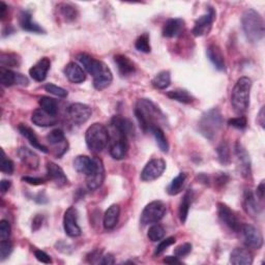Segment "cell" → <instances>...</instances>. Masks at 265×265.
<instances>
[{"mask_svg": "<svg viewBox=\"0 0 265 265\" xmlns=\"http://www.w3.org/2000/svg\"><path fill=\"white\" fill-rule=\"evenodd\" d=\"M135 115L144 131H150L151 127L167 125V118L162 110L149 98H139L136 103Z\"/></svg>", "mask_w": 265, "mask_h": 265, "instance_id": "cell-1", "label": "cell"}, {"mask_svg": "<svg viewBox=\"0 0 265 265\" xmlns=\"http://www.w3.org/2000/svg\"><path fill=\"white\" fill-rule=\"evenodd\" d=\"M77 59L84 66V69L93 77V86L97 90L109 87L113 81V75L107 64L101 60L94 59L86 53H80Z\"/></svg>", "mask_w": 265, "mask_h": 265, "instance_id": "cell-2", "label": "cell"}, {"mask_svg": "<svg viewBox=\"0 0 265 265\" xmlns=\"http://www.w3.org/2000/svg\"><path fill=\"white\" fill-rule=\"evenodd\" d=\"M242 26L249 42L256 44L264 38V20L257 11L253 9L245 11L242 17Z\"/></svg>", "mask_w": 265, "mask_h": 265, "instance_id": "cell-3", "label": "cell"}, {"mask_svg": "<svg viewBox=\"0 0 265 265\" xmlns=\"http://www.w3.org/2000/svg\"><path fill=\"white\" fill-rule=\"evenodd\" d=\"M252 80L249 77H242L235 83L231 92V105L238 114L245 113L250 105Z\"/></svg>", "mask_w": 265, "mask_h": 265, "instance_id": "cell-4", "label": "cell"}, {"mask_svg": "<svg viewBox=\"0 0 265 265\" xmlns=\"http://www.w3.org/2000/svg\"><path fill=\"white\" fill-rule=\"evenodd\" d=\"M223 123L224 118L221 111L217 108H213L202 114L198 122V128L203 137L211 141L219 134Z\"/></svg>", "mask_w": 265, "mask_h": 265, "instance_id": "cell-5", "label": "cell"}, {"mask_svg": "<svg viewBox=\"0 0 265 265\" xmlns=\"http://www.w3.org/2000/svg\"><path fill=\"white\" fill-rule=\"evenodd\" d=\"M109 139V131L102 123H93L86 130V145L92 152L97 153L103 151L108 145Z\"/></svg>", "mask_w": 265, "mask_h": 265, "instance_id": "cell-6", "label": "cell"}, {"mask_svg": "<svg viewBox=\"0 0 265 265\" xmlns=\"http://www.w3.org/2000/svg\"><path fill=\"white\" fill-rule=\"evenodd\" d=\"M166 211H167V206L163 201H152L143 209L140 217V222L143 226L155 224L164 218Z\"/></svg>", "mask_w": 265, "mask_h": 265, "instance_id": "cell-7", "label": "cell"}, {"mask_svg": "<svg viewBox=\"0 0 265 265\" xmlns=\"http://www.w3.org/2000/svg\"><path fill=\"white\" fill-rule=\"evenodd\" d=\"M110 132H111V136L109 135V137H111L109 139V143L111 144L110 154L115 160H122L127 153V148H128L127 137L113 126H111Z\"/></svg>", "mask_w": 265, "mask_h": 265, "instance_id": "cell-8", "label": "cell"}, {"mask_svg": "<svg viewBox=\"0 0 265 265\" xmlns=\"http://www.w3.org/2000/svg\"><path fill=\"white\" fill-rule=\"evenodd\" d=\"M240 232L243 235L245 245L248 248L259 250L263 246V236L261 232L254 226L245 224L242 226Z\"/></svg>", "mask_w": 265, "mask_h": 265, "instance_id": "cell-9", "label": "cell"}, {"mask_svg": "<svg viewBox=\"0 0 265 265\" xmlns=\"http://www.w3.org/2000/svg\"><path fill=\"white\" fill-rule=\"evenodd\" d=\"M63 229L66 235L70 237H78L82 233V230L78 225V210L74 206L69 207L64 213Z\"/></svg>", "mask_w": 265, "mask_h": 265, "instance_id": "cell-10", "label": "cell"}, {"mask_svg": "<svg viewBox=\"0 0 265 265\" xmlns=\"http://www.w3.org/2000/svg\"><path fill=\"white\" fill-rule=\"evenodd\" d=\"M105 180L104 163L99 157H94V167L92 171L86 175L87 188L90 191H95L103 184Z\"/></svg>", "mask_w": 265, "mask_h": 265, "instance_id": "cell-11", "label": "cell"}, {"mask_svg": "<svg viewBox=\"0 0 265 265\" xmlns=\"http://www.w3.org/2000/svg\"><path fill=\"white\" fill-rule=\"evenodd\" d=\"M166 169V162L163 158H151L141 172L143 181H153L162 176Z\"/></svg>", "mask_w": 265, "mask_h": 265, "instance_id": "cell-12", "label": "cell"}, {"mask_svg": "<svg viewBox=\"0 0 265 265\" xmlns=\"http://www.w3.org/2000/svg\"><path fill=\"white\" fill-rule=\"evenodd\" d=\"M216 19V11L214 8L209 7L207 9V13L202 15L201 17H199L196 22L195 26L193 28V35L195 37H202L206 33L209 32L211 25Z\"/></svg>", "mask_w": 265, "mask_h": 265, "instance_id": "cell-13", "label": "cell"}, {"mask_svg": "<svg viewBox=\"0 0 265 265\" xmlns=\"http://www.w3.org/2000/svg\"><path fill=\"white\" fill-rule=\"evenodd\" d=\"M218 215L220 220L232 231L234 232H240L242 228V223L240 222L238 218L234 214L233 210H231V208L224 204V203H218Z\"/></svg>", "mask_w": 265, "mask_h": 265, "instance_id": "cell-14", "label": "cell"}, {"mask_svg": "<svg viewBox=\"0 0 265 265\" xmlns=\"http://www.w3.org/2000/svg\"><path fill=\"white\" fill-rule=\"evenodd\" d=\"M47 141L50 143L52 147H54V154L57 157L62 156L69 149L68 140L64 137V132L59 129H53L47 136Z\"/></svg>", "mask_w": 265, "mask_h": 265, "instance_id": "cell-15", "label": "cell"}, {"mask_svg": "<svg viewBox=\"0 0 265 265\" xmlns=\"http://www.w3.org/2000/svg\"><path fill=\"white\" fill-rule=\"evenodd\" d=\"M68 114L74 123L83 124L90 118L92 111L91 108L85 104L75 103L69 107Z\"/></svg>", "mask_w": 265, "mask_h": 265, "instance_id": "cell-16", "label": "cell"}, {"mask_svg": "<svg viewBox=\"0 0 265 265\" xmlns=\"http://www.w3.org/2000/svg\"><path fill=\"white\" fill-rule=\"evenodd\" d=\"M243 206L246 214L252 218L258 217L262 211V205L260 204L258 198L251 190H246L244 193Z\"/></svg>", "mask_w": 265, "mask_h": 265, "instance_id": "cell-17", "label": "cell"}, {"mask_svg": "<svg viewBox=\"0 0 265 265\" xmlns=\"http://www.w3.org/2000/svg\"><path fill=\"white\" fill-rule=\"evenodd\" d=\"M235 154L237 157V162H238V167H240V171L242 173V175L244 177H249L251 175V158L250 155L248 153V151L246 150V148L240 143L237 142L235 144Z\"/></svg>", "mask_w": 265, "mask_h": 265, "instance_id": "cell-18", "label": "cell"}, {"mask_svg": "<svg viewBox=\"0 0 265 265\" xmlns=\"http://www.w3.org/2000/svg\"><path fill=\"white\" fill-rule=\"evenodd\" d=\"M51 66V61L49 58L44 57L40 59L32 68L29 70V75L30 77L37 81V82H43L46 80L48 72L50 70Z\"/></svg>", "mask_w": 265, "mask_h": 265, "instance_id": "cell-19", "label": "cell"}, {"mask_svg": "<svg viewBox=\"0 0 265 265\" xmlns=\"http://www.w3.org/2000/svg\"><path fill=\"white\" fill-rule=\"evenodd\" d=\"M186 23L180 18H173L169 19L167 22L165 23L163 27V37L165 38H176L179 35H181L183 29H184Z\"/></svg>", "mask_w": 265, "mask_h": 265, "instance_id": "cell-20", "label": "cell"}, {"mask_svg": "<svg viewBox=\"0 0 265 265\" xmlns=\"http://www.w3.org/2000/svg\"><path fill=\"white\" fill-rule=\"evenodd\" d=\"M47 174L49 179L55 182L58 187H64L69 183V178L65 175L62 168L53 162L47 163Z\"/></svg>", "mask_w": 265, "mask_h": 265, "instance_id": "cell-21", "label": "cell"}, {"mask_svg": "<svg viewBox=\"0 0 265 265\" xmlns=\"http://www.w3.org/2000/svg\"><path fill=\"white\" fill-rule=\"evenodd\" d=\"M206 54L210 62L214 64L215 68L218 71H225L226 70V62H225V57L223 55L222 49L220 48L219 45L217 44H211L207 47Z\"/></svg>", "mask_w": 265, "mask_h": 265, "instance_id": "cell-22", "label": "cell"}, {"mask_svg": "<svg viewBox=\"0 0 265 265\" xmlns=\"http://www.w3.org/2000/svg\"><path fill=\"white\" fill-rule=\"evenodd\" d=\"M64 75L70 82L74 84H81L86 80L85 72L81 66L75 62H70L66 64L64 69Z\"/></svg>", "mask_w": 265, "mask_h": 265, "instance_id": "cell-23", "label": "cell"}, {"mask_svg": "<svg viewBox=\"0 0 265 265\" xmlns=\"http://www.w3.org/2000/svg\"><path fill=\"white\" fill-rule=\"evenodd\" d=\"M19 24L25 31L33 33H45V30L37 22L32 20V14L29 11H22L20 13Z\"/></svg>", "mask_w": 265, "mask_h": 265, "instance_id": "cell-24", "label": "cell"}, {"mask_svg": "<svg viewBox=\"0 0 265 265\" xmlns=\"http://www.w3.org/2000/svg\"><path fill=\"white\" fill-rule=\"evenodd\" d=\"M31 121L38 126L48 127L57 123V117L44 111L43 109H37L33 111L31 115Z\"/></svg>", "mask_w": 265, "mask_h": 265, "instance_id": "cell-25", "label": "cell"}, {"mask_svg": "<svg viewBox=\"0 0 265 265\" xmlns=\"http://www.w3.org/2000/svg\"><path fill=\"white\" fill-rule=\"evenodd\" d=\"M0 82H2V84L6 87L12 86L14 84H22V85L28 84V80L26 77L8 69H3L2 72H0Z\"/></svg>", "mask_w": 265, "mask_h": 265, "instance_id": "cell-26", "label": "cell"}, {"mask_svg": "<svg viewBox=\"0 0 265 265\" xmlns=\"http://www.w3.org/2000/svg\"><path fill=\"white\" fill-rule=\"evenodd\" d=\"M114 61L117 65V69L119 74L122 77H128L136 72L135 63L132 62L127 56L118 54L114 56Z\"/></svg>", "mask_w": 265, "mask_h": 265, "instance_id": "cell-27", "label": "cell"}, {"mask_svg": "<svg viewBox=\"0 0 265 265\" xmlns=\"http://www.w3.org/2000/svg\"><path fill=\"white\" fill-rule=\"evenodd\" d=\"M18 156L22 163L32 170H37L40 166V158L36 152L27 147H21L18 149Z\"/></svg>", "mask_w": 265, "mask_h": 265, "instance_id": "cell-28", "label": "cell"}, {"mask_svg": "<svg viewBox=\"0 0 265 265\" xmlns=\"http://www.w3.org/2000/svg\"><path fill=\"white\" fill-rule=\"evenodd\" d=\"M230 262L235 265H251L253 263V255L248 249L235 248L231 252Z\"/></svg>", "mask_w": 265, "mask_h": 265, "instance_id": "cell-29", "label": "cell"}, {"mask_svg": "<svg viewBox=\"0 0 265 265\" xmlns=\"http://www.w3.org/2000/svg\"><path fill=\"white\" fill-rule=\"evenodd\" d=\"M19 130L21 134L29 141V143L39 150H41L42 152H45V153H48L49 152V149L48 147H46L44 144H42L40 141H39V138L37 137L35 130H33L31 127H29L28 125L24 124V123H21L19 125Z\"/></svg>", "mask_w": 265, "mask_h": 265, "instance_id": "cell-30", "label": "cell"}, {"mask_svg": "<svg viewBox=\"0 0 265 265\" xmlns=\"http://www.w3.org/2000/svg\"><path fill=\"white\" fill-rule=\"evenodd\" d=\"M111 126L115 127L119 131H121L123 135H125L127 138L129 136H134L135 132V127L134 124L131 123V121L125 117L122 116H114L111 120Z\"/></svg>", "mask_w": 265, "mask_h": 265, "instance_id": "cell-31", "label": "cell"}, {"mask_svg": "<svg viewBox=\"0 0 265 265\" xmlns=\"http://www.w3.org/2000/svg\"><path fill=\"white\" fill-rule=\"evenodd\" d=\"M94 167V157L87 155H78L74 160V168L82 174L88 175Z\"/></svg>", "mask_w": 265, "mask_h": 265, "instance_id": "cell-32", "label": "cell"}, {"mask_svg": "<svg viewBox=\"0 0 265 265\" xmlns=\"http://www.w3.org/2000/svg\"><path fill=\"white\" fill-rule=\"evenodd\" d=\"M120 216V206L118 204H112L106 210L104 215V227L108 230L113 229L119 220Z\"/></svg>", "mask_w": 265, "mask_h": 265, "instance_id": "cell-33", "label": "cell"}, {"mask_svg": "<svg viewBox=\"0 0 265 265\" xmlns=\"http://www.w3.org/2000/svg\"><path fill=\"white\" fill-rule=\"evenodd\" d=\"M193 198H194L193 190H188L183 195V198H182L180 206H179V219L182 224L186 223L187 218L189 216V210H190L191 204L193 202Z\"/></svg>", "mask_w": 265, "mask_h": 265, "instance_id": "cell-34", "label": "cell"}, {"mask_svg": "<svg viewBox=\"0 0 265 265\" xmlns=\"http://www.w3.org/2000/svg\"><path fill=\"white\" fill-rule=\"evenodd\" d=\"M167 96L173 99V101H177L182 104H192L195 99L194 96L188 90L181 88H177L167 92Z\"/></svg>", "mask_w": 265, "mask_h": 265, "instance_id": "cell-35", "label": "cell"}, {"mask_svg": "<svg viewBox=\"0 0 265 265\" xmlns=\"http://www.w3.org/2000/svg\"><path fill=\"white\" fill-rule=\"evenodd\" d=\"M186 180H187V173L180 172V173L171 181V183L168 186V188H167L168 194L171 195V196L178 195V194L183 190L184 184H186Z\"/></svg>", "mask_w": 265, "mask_h": 265, "instance_id": "cell-36", "label": "cell"}, {"mask_svg": "<svg viewBox=\"0 0 265 265\" xmlns=\"http://www.w3.org/2000/svg\"><path fill=\"white\" fill-rule=\"evenodd\" d=\"M150 131L152 132V135L154 136V139H155L156 144L160 147V149L163 152L167 153L169 151V143H168L167 138H166V136H165V132L162 129V127L153 126V127H151Z\"/></svg>", "mask_w": 265, "mask_h": 265, "instance_id": "cell-37", "label": "cell"}, {"mask_svg": "<svg viewBox=\"0 0 265 265\" xmlns=\"http://www.w3.org/2000/svg\"><path fill=\"white\" fill-rule=\"evenodd\" d=\"M171 84V75L169 71L160 72L153 79L152 85L156 89H166Z\"/></svg>", "mask_w": 265, "mask_h": 265, "instance_id": "cell-38", "label": "cell"}, {"mask_svg": "<svg viewBox=\"0 0 265 265\" xmlns=\"http://www.w3.org/2000/svg\"><path fill=\"white\" fill-rule=\"evenodd\" d=\"M60 15L66 22L75 21L78 18V10L70 4H60L58 6Z\"/></svg>", "mask_w": 265, "mask_h": 265, "instance_id": "cell-39", "label": "cell"}, {"mask_svg": "<svg viewBox=\"0 0 265 265\" xmlns=\"http://www.w3.org/2000/svg\"><path fill=\"white\" fill-rule=\"evenodd\" d=\"M39 104L41 106V109L44 111L52 114V115H57L58 113V104L56 102V99L50 97V96H42L39 101Z\"/></svg>", "mask_w": 265, "mask_h": 265, "instance_id": "cell-40", "label": "cell"}, {"mask_svg": "<svg viewBox=\"0 0 265 265\" xmlns=\"http://www.w3.org/2000/svg\"><path fill=\"white\" fill-rule=\"evenodd\" d=\"M165 234H166L165 228L157 223L151 225L148 229V232H147V236H148L149 241H151L152 243L162 241L164 238Z\"/></svg>", "mask_w": 265, "mask_h": 265, "instance_id": "cell-41", "label": "cell"}, {"mask_svg": "<svg viewBox=\"0 0 265 265\" xmlns=\"http://www.w3.org/2000/svg\"><path fill=\"white\" fill-rule=\"evenodd\" d=\"M218 158L224 166H228L231 163V150L227 142H222L217 148Z\"/></svg>", "mask_w": 265, "mask_h": 265, "instance_id": "cell-42", "label": "cell"}, {"mask_svg": "<svg viewBox=\"0 0 265 265\" xmlns=\"http://www.w3.org/2000/svg\"><path fill=\"white\" fill-rule=\"evenodd\" d=\"M0 63H2L4 68L5 66H8V68H17L21 63V58L15 53H2Z\"/></svg>", "mask_w": 265, "mask_h": 265, "instance_id": "cell-43", "label": "cell"}, {"mask_svg": "<svg viewBox=\"0 0 265 265\" xmlns=\"http://www.w3.org/2000/svg\"><path fill=\"white\" fill-rule=\"evenodd\" d=\"M135 48L143 53H149L151 51V46H150V42H149V36L147 33H144V35L140 36L136 42H135Z\"/></svg>", "mask_w": 265, "mask_h": 265, "instance_id": "cell-44", "label": "cell"}, {"mask_svg": "<svg viewBox=\"0 0 265 265\" xmlns=\"http://www.w3.org/2000/svg\"><path fill=\"white\" fill-rule=\"evenodd\" d=\"M12 233V228L8 221L2 220L0 222V242L2 241H10Z\"/></svg>", "mask_w": 265, "mask_h": 265, "instance_id": "cell-45", "label": "cell"}, {"mask_svg": "<svg viewBox=\"0 0 265 265\" xmlns=\"http://www.w3.org/2000/svg\"><path fill=\"white\" fill-rule=\"evenodd\" d=\"M13 252V245L10 241L0 242V260H6Z\"/></svg>", "mask_w": 265, "mask_h": 265, "instance_id": "cell-46", "label": "cell"}, {"mask_svg": "<svg viewBox=\"0 0 265 265\" xmlns=\"http://www.w3.org/2000/svg\"><path fill=\"white\" fill-rule=\"evenodd\" d=\"M45 90L48 91L49 93L53 94V95L58 96V97H66V96H68V91H66L64 88L59 87V86L52 84V83L45 85Z\"/></svg>", "mask_w": 265, "mask_h": 265, "instance_id": "cell-47", "label": "cell"}, {"mask_svg": "<svg viewBox=\"0 0 265 265\" xmlns=\"http://www.w3.org/2000/svg\"><path fill=\"white\" fill-rule=\"evenodd\" d=\"M175 238L174 237H168V238H166V240H164V241H162L158 245H157V247L155 248V251H154V255L156 256V255H161L163 252H165L166 250H167L170 246H172V245H174L175 244Z\"/></svg>", "mask_w": 265, "mask_h": 265, "instance_id": "cell-48", "label": "cell"}, {"mask_svg": "<svg viewBox=\"0 0 265 265\" xmlns=\"http://www.w3.org/2000/svg\"><path fill=\"white\" fill-rule=\"evenodd\" d=\"M228 124L232 127H235V128H238V129H244L248 125V120L245 116H238V117L229 119Z\"/></svg>", "mask_w": 265, "mask_h": 265, "instance_id": "cell-49", "label": "cell"}, {"mask_svg": "<svg viewBox=\"0 0 265 265\" xmlns=\"http://www.w3.org/2000/svg\"><path fill=\"white\" fill-rule=\"evenodd\" d=\"M2 171L8 174H12L14 172V163L12 160L7 158L4 150H3V158H2Z\"/></svg>", "mask_w": 265, "mask_h": 265, "instance_id": "cell-50", "label": "cell"}, {"mask_svg": "<svg viewBox=\"0 0 265 265\" xmlns=\"http://www.w3.org/2000/svg\"><path fill=\"white\" fill-rule=\"evenodd\" d=\"M192 245L190 243H186V244H182L180 246H178L175 250H174V255L178 258H181V257H186L188 256L191 252H192Z\"/></svg>", "mask_w": 265, "mask_h": 265, "instance_id": "cell-51", "label": "cell"}, {"mask_svg": "<svg viewBox=\"0 0 265 265\" xmlns=\"http://www.w3.org/2000/svg\"><path fill=\"white\" fill-rule=\"evenodd\" d=\"M35 256L42 263H45V264L52 263V258L46 252H44L42 250H36L35 251Z\"/></svg>", "mask_w": 265, "mask_h": 265, "instance_id": "cell-52", "label": "cell"}, {"mask_svg": "<svg viewBox=\"0 0 265 265\" xmlns=\"http://www.w3.org/2000/svg\"><path fill=\"white\" fill-rule=\"evenodd\" d=\"M22 180L32 186H41L46 182V179L42 177H32V176H25L22 178Z\"/></svg>", "mask_w": 265, "mask_h": 265, "instance_id": "cell-53", "label": "cell"}, {"mask_svg": "<svg viewBox=\"0 0 265 265\" xmlns=\"http://www.w3.org/2000/svg\"><path fill=\"white\" fill-rule=\"evenodd\" d=\"M43 223H44V217L43 215H37L35 217V219H33L32 221V226H31V229L33 232H36L38 230L41 229V227L43 226Z\"/></svg>", "mask_w": 265, "mask_h": 265, "instance_id": "cell-54", "label": "cell"}, {"mask_svg": "<svg viewBox=\"0 0 265 265\" xmlns=\"http://www.w3.org/2000/svg\"><path fill=\"white\" fill-rule=\"evenodd\" d=\"M102 251H99V250H95V251H93V252H91L88 256H87V259H88V261L89 262H91V263H95V262H98L99 263V261H101V259H102Z\"/></svg>", "mask_w": 265, "mask_h": 265, "instance_id": "cell-55", "label": "cell"}, {"mask_svg": "<svg viewBox=\"0 0 265 265\" xmlns=\"http://www.w3.org/2000/svg\"><path fill=\"white\" fill-rule=\"evenodd\" d=\"M115 263V259L114 256L112 254H106L102 257L101 261H99V264H104V265H111Z\"/></svg>", "mask_w": 265, "mask_h": 265, "instance_id": "cell-56", "label": "cell"}, {"mask_svg": "<svg viewBox=\"0 0 265 265\" xmlns=\"http://www.w3.org/2000/svg\"><path fill=\"white\" fill-rule=\"evenodd\" d=\"M264 193H265V186H264V180H262V181L260 182V184L257 187V190H256L257 198L259 199L260 201H263V199H264Z\"/></svg>", "mask_w": 265, "mask_h": 265, "instance_id": "cell-57", "label": "cell"}, {"mask_svg": "<svg viewBox=\"0 0 265 265\" xmlns=\"http://www.w3.org/2000/svg\"><path fill=\"white\" fill-rule=\"evenodd\" d=\"M11 186H12V182L10 180H6V179L2 180V183H0V190H2V193L6 194L10 190Z\"/></svg>", "mask_w": 265, "mask_h": 265, "instance_id": "cell-58", "label": "cell"}, {"mask_svg": "<svg viewBox=\"0 0 265 265\" xmlns=\"http://www.w3.org/2000/svg\"><path fill=\"white\" fill-rule=\"evenodd\" d=\"M164 263L175 264V263H180V260L176 256H167L164 259Z\"/></svg>", "mask_w": 265, "mask_h": 265, "instance_id": "cell-59", "label": "cell"}, {"mask_svg": "<svg viewBox=\"0 0 265 265\" xmlns=\"http://www.w3.org/2000/svg\"><path fill=\"white\" fill-rule=\"evenodd\" d=\"M264 109L265 107H262L259 114H258V118H257V121L258 123L264 128L265 127V119H264Z\"/></svg>", "mask_w": 265, "mask_h": 265, "instance_id": "cell-60", "label": "cell"}, {"mask_svg": "<svg viewBox=\"0 0 265 265\" xmlns=\"http://www.w3.org/2000/svg\"><path fill=\"white\" fill-rule=\"evenodd\" d=\"M229 180V177L224 173V174H221L220 176H218V178H217V184H219V186H221V187H223L224 184H226L227 183V181Z\"/></svg>", "mask_w": 265, "mask_h": 265, "instance_id": "cell-61", "label": "cell"}, {"mask_svg": "<svg viewBox=\"0 0 265 265\" xmlns=\"http://www.w3.org/2000/svg\"><path fill=\"white\" fill-rule=\"evenodd\" d=\"M14 32H15L14 27H12L11 25H9V26H7V27L4 28V30H3V37L6 38L7 36H10V35H12V33H14Z\"/></svg>", "mask_w": 265, "mask_h": 265, "instance_id": "cell-62", "label": "cell"}, {"mask_svg": "<svg viewBox=\"0 0 265 265\" xmlns=\"http://www.w3.org/2000/svg\"><path fill=\"white\" fill-rule=\"evenodd\" d=\"M7 11H8V6L4 2L0 3V17H2V19H5Z\"/></svg>", "mask_w": 265, "mask_h": 265, "instance_id": "cell-63", "label": "cell"}]
</instances>
